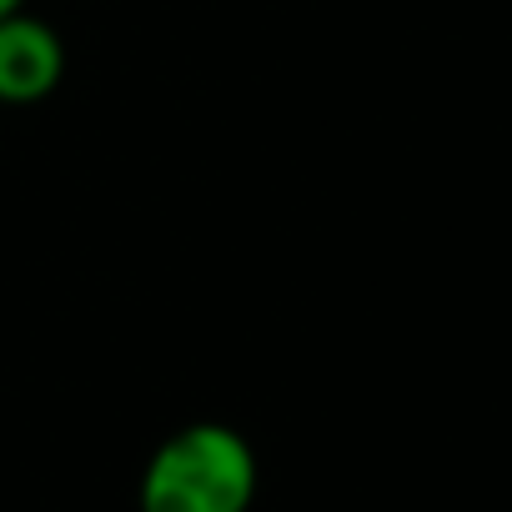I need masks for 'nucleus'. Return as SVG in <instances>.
Masks as SVG:
<instances>
[{
  "instance_id": "nucleus-3",
  "label": "nucleus",
  "mask_w": 512,
  "mask_h": 512,
  "mask_svg": "<svg viewBox=\"0 0 512 512\" xmlns=\"http://www.w3.org/2000/svg\"><path fill=\"white\" fill-rule=\"evenodd\" d=\"M16 11H26V0H0V21L16 16Z\"/></svg>"
},
{
  "instance_id": "nucleus-1",
  "label": "nucleus",
  "mask_w": 512,
  "mask_h": 512,
  "mask_svg": "<svg viewBox=\"0 0 512 512\" xmlns=\"http://www.w3.org/2000/svg\"><path fill=\"white\" fill-rule=\"evenodd\" d=\"M256 452L226 422H186L171 432L136 487L141 512H251Z\"/></svg>"
},
{
  "instance_id": "nucleus-2",
  "label": "nucleus",
  "mask_w": 512,
  "mask_h": 512,
  "mask_svg": "<svg viewBox=\"0 0 512 512\" xmlns=\"http://www.w3.org/2000/svg\"><path fill=\"white\" fill-rule=\"evenodd\" d=\"M61 76H66V46L46 21L26 11L0 21V101L36 106L61 86Z\"/></svg>"
}]
</instances>
